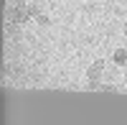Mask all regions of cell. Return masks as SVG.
<instances>
[{
    "label": "cell",
    "mask_w": 127,
    "mask_h": 125,
    "mask_svg": "<svg viewBox=\"0 0 127 125\" xmlns=\"http://www.w3.org/2000/svg\"><path fill=\"white\" fill-rule=\"evenodd\" d=\"M28 10H23V8H15V10H10V20H13V23H26V20H28Z\"/></svg>",
    "instance_id": "1"
},
{
    "label": "cell",
    "mask_w": 127,
    "mask_h": 125,
    "mask_svg": "<svg viewBox=\"0 0 127 125\" xmlns=\"http://www.w3.org/2000/svg\"><path fill=\"white\" fill-rule=\"evenodd\" d=\"M112 59H114V64H117V66H127V51H125V49H117Z\"/></svg>",
    "instance_id": "2"
},
{
    "label": "cell",
    "mask_w": 127,
    "mask_h": 125,
    "mask_svg": "<svg viewBox=\"0 0 127 125\" xmlns=\"http://www.w3.org/2000/svg\"><path fill=\"white\" fill-rule=\"evenodd\" d=\"M99 74H102V61H97L92 69H89V79L94 82V79H99Z\"/></svg>",
    "instance_id": "3"
},
{
    "label": "cell",
    "mask_w": 127,
    "mask_h": 125,
    "mask_svg": "<svg viewBox=\"0 0 127 125\" xmlns=\"http://www.w3.org/2000/svg\"><path fill=\"white\" fill-rule=\"evenodd\" d=\"M13 5H23V0H13Z\"/></svg>",
    "instance_id": "4"
},
{
    "label": "cell",
    "mask_w": 127,
    "mask_h": 125,
    "mask_svg": "<svg viewBox=\"0 0 127 125\" xmlns=\"http://www.w3.org/2000/svg\"><path fill=\"white\" fill-rule=\"evenodd\" d=\"M122 31H125V36H127V23H125V28H122Z\"/></svg>",
    "instance_id": "5"
}]
</instances>
